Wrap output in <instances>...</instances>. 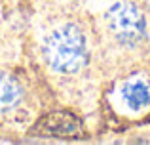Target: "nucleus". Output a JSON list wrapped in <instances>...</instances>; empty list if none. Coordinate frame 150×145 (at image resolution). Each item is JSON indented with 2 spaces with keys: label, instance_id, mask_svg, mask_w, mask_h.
<instances>
[{
  "label": "nucleus",
  "instance_id": "obj_1",
  "mask_svg": "<svg viewBox=\"0 0 150 145\" xmlns=\"http://www.w3.org/2000/svg\"><path fill=\"white\" fill-rule=\"evenodd\" d=\"M42 54L55 73H78L88 63V38L78 25L65 23L46 36Z\"/></svg>",
  "mask_w": 150,
  "mask_h": 145
},
{
  "label": "nucleus",
  "instance_id": "obj_2",
  "mask_svg": "<svg viewBox=\"0 0 150 145\" xmlns=\"http://www.w3.org/2000/svg\"><path fill=\"white\" fill-rule=\"evenodd\" d=\"M105 21L112 36L122 46H127V48L143 44L148 36V25L144 14L137 4L127 2V0L114 2L106 10Z\"/></svg>",
  "mask_w": 150,
  "mask_h": 145
},
{
  "label": "nucleus",
  "instance_id": "obj_3",
  "mask_svg": "<svg viewBox=\"0 0 150 145\" xmlns=\"http://www.w3.org/2000/svg\"><path fill=\"white\" fill-rule=\"evenodd\" d=\"M80 132V122L76 116L69 113H51L42 116L34 128H30V136L38 138H72Z\"/></svg>",
  "mask_w": 150,
  "mask_h": 145
},
{
  "label": "nucleus",
  "instance_id": "obj_4",
  "mask_svg": "<svg viewBox=\"0 0 150 145\" xmlns=\"http://www.w3.org/2000/svg\"><path fill=\"white\" fill-rule=\"evenodd\" d=\"M120 96L129 111L139 113L150 105V82L144 76H133L124 82Z\"/></svg>",
  "mask_w": 150,
  "mask_h": 145
},
{
  "label": "nucleus",
  "instance_id": "obj_5",
  "mask_svg": "<svg viewBox=\"0 0 150 145\" xmlns=\"http://www.w3.org/2000/svg\"><path fill=\"white\" fill-rule=\"evenodd\" d=\"M23 97V90L17 82L8 74H0V115L17 107Z\"/></svg>",
  "mask_w": 150,
  "mask_h": 145
},
{
  "label": "nucleus",
  "instance_id": "obj_6",
  "mask_svg": "<svg viewBox=\"0 0 150 145\" xmlns=\"http://www.w3.org/2000/svg\"><path fill=\"white\" fill-rule=\"evenodd\" d=\"M146 4H148V8H150V0H146Z\"/></svg>",
  "mask_w": 150,
  "mask_h": 145
}]
</instances>
